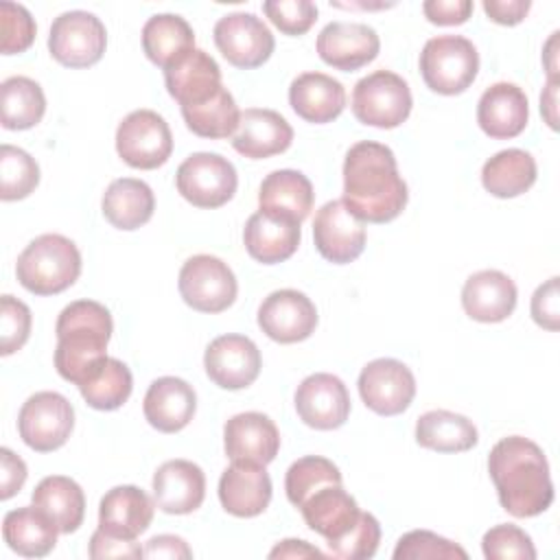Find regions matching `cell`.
<instances>
[{
	"mask_svg": "<svg viewBox=\"0 0 560 560\" xmlns=\"http://www.w3.org/2000/svg\"><path fill=\"white\" fill-rule=\"evenodd\" d=\"M219 501L228 514L238 518L262 514L271 501L269 472L254 462H232L219 479Z\"/></svg>",
	"mask_w": 560,
	"mask_h": 560,
	"instance_id": "cell-20",
	"label": "cell"
},
{
	"mask_svg": "<svg viewBox=\"0 0 560 560\" xmlns=\"http://www.w3.org/2000/svg\"><path fill=\"white\" fill-rule=\"evenodd\" d=\"M31 308L13 298V295H2L0 298V354L9 357L15 350H20L31 335Z\"/></svg>",
	"mask_w": 560,
	"mask_h": 560,
	"instance_id": "cell-46",
	"label": "cell"
},
{
	"mask_svg": "<svg viewBox=\"0 0 560 560\" xmlns=\"http://www.w3.org/2000/svg\"><path fill=\"white\" fill-rule=\"evenodd\" d=\"M197 409V394L190 383L177 376L155 378L142 402L147 422L162 433H177L192 420Z\"/></svg>",
	"mask_w": 560,
	"mask_h": 560,
	"instance_id": "cell-25",
	"label": "cell"
},
{
	"mask_svg": "<svg viewBox=\"0 0 560 560\" xmlns=\"http://www.w3.org/2000/svg\"><path fill=\"white\" fill-rule=\"evenodd\" d=\"M488 472L499 503L516 518L542 514L553 503V483L542 448L523 438L499 440L488 455Z\"/></svg>",
	"mask_w": 560,
	"mask_h": 560,
	"instance_id": "cell-2",
	"label": "cell"
},
{
	"mask_svg": "<svg viewBox=\"0 0 560 560\" xmlns=\"http://www.w3.org/2000/svg\"><path fill=\"white\" fill-rule=\"evenodd\" d=\"M481 549L488 560H534L536 549L521 527L501 523L490 527L481 538Z\"/></svg>",
	"mask_w": 560,
	"mask_h": 560,
	"instance_id": "cell-44",
	"label": "cell"
},
{
	"mask_svg": "<svg viewBox=\"0 0 560 560\" xmlns=\"http://www.w3.org/2000/svg\"><path fill=\"white\" fill-rule=\"evenodd\" d=\"M315 192L311 179L293 168L269 173L258 190V206L273 217H287L302 223L313 210Z\"/></svg>",
	"mask_w": 560,
	"mask_h": 560,
	"instance_id": "cell-31",
	"label": "cell"
},
{
	"mask_svg": "<svg viewBox=\"0 0 560 560\" xmlns=\"http://www.w3.org/2000/svg\"><path fill=\"white\" fill-rule=\"evenodd\" d=\"M164 83L179 107L203 103L223 88L219 63L201 48H192L171 63L164 70Z\"/></svg>",
	"mask_w": 560,
	"mask_h": 560,
	"instance_id": "cell-27",
	"label": "cell"
},
{
	"mask_svg": "<svg viewBox=\"0 0 560 560\" xmlns=\"http://www.w3.org/2000/svg\"><path fill=\"white\" fill-rule=\"evenodd\" d=\"M260 350L245 335H221L212 339L203 354L208 378L221 389H245L260 374Z\"/></svg>",
	"mask_w": 560,
	"mask_h": 560,
	"instance_id": "cell-17",
	"label": "cell"
},
{
	"mask_svg": "<svg viewBox=\"0 0 560 560\" xmlns=\"http://www.w3.org/2000/svg\"><path fill=\"white\" fill-rule=\"evenodd\" d=\"M77 387L92 409L114 411L129 400L133 378L122 361L105 357L88 372V376Z\"/></svg>",
	"mask_w": 560,
	"mask_h": 560,
	"instance_id": "cell-38",
	"label": "cell"
},
{
	"mask_svg": "<svg viewBox=\"0 0 560 560\" xmlns=\"http://www.w3.org/2000/svg\"><path fill=\"white\" fill-rule=\"evenodd\" d=\"M177 192L197 208H221L225 206L238 186L234 164L210 151L188 155L175 175Z\"/></svg>",
	"mask_w": 560,
	"mask_h": 560,
	"instance_id": "cell-7",
	"label": "cell"
},
{
	"mask_svg": "<svg viewBox=\"0 0 560 560\" xmlns=\"http://www.w3.org/2000/svg\"><path fill=\"white\" fill-rule=\"evenodd\" d=\"M527 96L516 83H492L477 103V122L494 140L516 138L527 127Z\"/></svg>",
	"mask_w": 560,
	"mask_h": 560,
	"instance_id": "cell-23",
	"label": "cell"
},
{
	"mask_svg": "<svg viewBox=\"0 0 560 560\" xmlns=\"http://www.w3.org/2000/svg\"><path fill=\"white\" fill-rule=\"evenodd\" d=\"M293 142V129L284 116L273 109L247 107L241 112L232 147L249 160H262L287 151Z\"/></svg>",
	"mask_w": 560,
	"mask_h": 560,
	"instance_id": "cell-22",
	"label": "cell"
},
{
	"mask_svg": "<svg viewBox=\"0 0 560 560\" xmlns=\"http://www.w3.org/2000/svg\"><path fill=\"white\" fill-rule=\"evenodd\" d=\"M39 184V166L24 149L0 147V199L18 201L28 197Z\"/></svg>",
	"mask_w": 560,
	"mask_h": 560,
	"instance_id": "cell-42",
	"label": "cell"
},
{
	"mask_svg": "<svg viewBox=\"0 0 560 560\" xmlns=\"http://www.w3.org/2000/svg\"><path fill=\"white\" fill-rule=\"evenodd\" d=\"M453 560V558H462L466 560L468 553L455 545L453 540L438 536L429 529H413L407 532L398 538L396 549H394V560Z\"/></svg>",
	"mask_w": 560,
	"mask_h": 560,
	"instance_id": "cell-43",
	"label": "cell"
},
{
	"mask_svg": "<svg viewBox=\"0 0 560 560\" xmlns=\"http://www.w3.org/2000/svg\"><path fill=\"white\" fill-rule=\"evenodd\" d=\"M540 112L545 114L551 129L558 127L556 122V79L547 81V90L540 94Z\"/></svg>",
	"mask_w": 560,
	"mask_h": 560,
	"instance_id": "cell-56",
	"label": "cell"
},
{
	"mask_svg": "<svg viewBox=\"0 0 560 560\" xmlns=\"http://www.w3.org/2000/svg\"><path fill=\"white\" fill-rule=\"evenodd\" d=\"M341 481V472L330 459L319 455H306L289 466L284 477V490L289 503L300 508L319 488Z\"/></svg>",
	"mask_w": 560,
	"mask_h": 560,
	"instance_id": "cell-41",
	"label": "cell"
},
{
	"mask_svg": "<svg viewBox=\"0 0 560 560\" xmlns=\"http://www.w3.org/2000/svg\"><path fill=\"white\" fill-rule=\"evenodd\" d=\"M212 37L219 52L228 59V63L243 70L262 66L276 48V39L267 24L254 13L245 11L219 18Z\"/></svg>",
	"mask_w": 560,
	"mask_h": 560,
	"instance_id": "cell-12",
	"label": "cell"
},
{
	"mask_svg": "<svg viewBox=\"0 0 560 560\" xmlns=\"http://www.w3.org/2000/svg\"><path fill=\"white\" fill-rule=\"evenodd\" d=\"M57 525L35 505H24L4 514V542L24 558H44L57 545Z\"/></svg>",
	"mask_w": 560,
	"mask_h": 560,
	"instance_id": "cell-32",
	"label": "cell"
},
{
	"mask_svg": "<svg viewBox=\"0 0 560 560\" xmlns=\"http://www.w3.org/2000/svg\"><path fill=\"white\" fill-rule=\"evenodd\" d=\"M144 549L136 540L118 538L101 527L90 538V558L107 560V558H142Z\"/></svg>",
	"mask_w": 560,
	"mask_h": 560,
	"instance_id": "cell-50",
	"label": "cell"
},
{
	"mask_svg": "<svg viewBox=\"0 0 560 560\" xmlns=\"http://www.w3.org/2000/svg\"><path fill=\"white\" fill-rule=\"evenodd\" d=\"M46 112V96L37 81L28 77H9L0 85V122L4 129H31Z\"/></svg>",
	"mask_w": 560,
	"mask_h": 560,
	"instance_id": "cell-39",
	"label": "cell"
},
{
	"mask_svg": "<svg viewBox=\"0 0 560 560\" xmlns=\"http://www.w3.org/2000/svg\"><path fill=\"white\" fill-rule=\"evenodd\" d=\"M26 464L11 448H0V499L7 501L18 494L26 481Z\"/></svg>",
	"mask_w": 560,
	"mask_h": 560,
	"instance_id": "cell-52",
	"label": "cell"
},
{
	"mask_svg": "<svg viewBox=\"0 0 560 560\" xmlns=\"http://www.w3.org/2000/svg\"><path fill=\"white\" fill-rule=\"evenodd\" d=\"M293 112L313 125L335 120L346 107V88L324 72H302L289 85Z\"/></svg>",
	"mask_w": 560,
	"mask_h": 560,
	"instance_id": "cell-30",
	"label": "cell"
},
{
	"mask_svg": "<svg viewBox=\"0 0 560 560\" xmlns=\"http://www.w3.org/2000/svg\"><path fill=\"white\" fill-rule=\"evenodd\" d=\"M315 48L324 63L341 72H352L376 59L381 39L363 22H330L319 31Z\"/></svg>",
	"mask_w": 560,
	"mask_h": 560,
	"instance_id": "cell-18",
	"label": "cell"
},
{
	"mask_svg": "<svg viewBox=\"0 0 560 560\" xmlns=\"http://www.w3.org/2000/svg\"><path fill=\"white\" fill-rule=\"evenodd\" d=\"M269 558H326V553H322L317 547L308 545L306 540H295V538H287L282 542H278L271 551Z\"/></svg>",
	"mask_w": 560,
	"mask_h": 560,
	"instance_id": "cell-55",
	"label": "cell"
},
{
	"mask_svg": "<svg viewBox=\"0 0 560 560\" xmlns=\"http://www.w3.org/2000/svg\"><path fill=\"white\" fill-rule=\"evenodd\" d=\"M74 427V409L59 392H37L26 398L18 416L22 442L37 451L50 453L61 448Z\"/></svg>",
	"mask_w": 560,
	"mask_h": 560,
	"instance_id": "cell-10",
	"label": "cell"
},
{
	"mask_svg": "<svg viewBox=\"0 0 560 560\" xmlns=\"http://www.w3.org/2000/svg\"><path fill=\"white\" fill-rule=\"evenodd\" d=\"M479 72V52L462 35L431 37L420 52V74L429 90L453 96L470 88Z\"/></svg>",
	"mask_w": 560,
	"mask_h": 560,
	"instance_id": "cell-5",
	"label": "cell"
},
{
	"mask_svg": "<svg viewBox=\"0 0 560 560\" xmlns=\"http://www.w3.org/2000/svg\"><path fill=\"white\" fill-rule=\"evenodd\" d=\"M359 394L368 409L378 416L402 413L416 396L411 370L396 359H374L359 374Z\"/></svg>",
	"mask_w": 560,
	"mask_h": 560,
	"instance_id": "cell-13",
	"label": "cell"
},
{
	"mask_svg": "<svg viewBox=\"0 0 560 560\" xmlns=\"http://www.w3.org/2000/svg\"><path fill=\"white\" fill-rule=\"evenodd\" d=\"M103 217L118 230H138L155 210V197L147 182L136 177L114 179L101 201Z\"/></svg>",
	"mask_w": 560,
	"mask_h": 560,
	"instance_id": "cell-33",
	"label": "cell"
},
{
	"mask_svg": "<svg viewBox=\"0 0 560 560\" xmlns=\"http://www.w3.org/2000/svg\"><path fill=\"white\" fill-rule=\"evenodd\" d=\"M536 182V160L523 149H503L481 168L483 188L499 197L512 199L527 192Z\"/></svg>",
	"mask_w": 560,
	"mask_h": 560,
	"instance_id": "cell-37",
	"label": "cell"
},
{
	"mask_svg": "<svg viewBox=\"0 0 560 560\" xmlns=\"http://www.w3.org/2000/svg\"><path fill=\"white\" fill-rule=\"evenodd\" d=\"M298 221L287 217H273L262 210L254 212L243 230V243L247 254L262 262L276 265L291 258L300 245L302 232Z\"/></svg>",
	"mask_w": 560,
	"mask_h": 560,
	"instance_id": "cell-29",
	"label": "cell"
},
{
	"mask_svg": "<svg viewBox=\"0 0 560 560\" xmlns=\"http://www.w3.org/2000/svg\"><path fill=\"white\" fill-rule=\"evenodd\" d=\"M81 273L79 247L61 234L33 238L18 256V282L35 295H57L70 289Z\"/></svg>",
	"mask_w": 560,
	"mask_h": 560,
	"instance_id": "cell-4",
	"label": "cell"
},
{
	"mask_svg": "<svg viewBox=\"0 0 560 560\" xmlns=\"http://www.w3.org/2000/svg\"><path fill=\"white\" fill-rule=\"evenodd\" d=\"M182 116H184L186 127L195 136L221 140V138L234 136V131L238 127L241 112H238L236 101L230 94V90L219 88L208 101L182 107Z\"/></svg>",
	"mask_w": 560,
	"mask_h": 560,
	"instance_id": "cell-40",
	"label": "cell"
},
{
	"mask_svg": "<svg viewBox=\"0 0 560 560\" xmlns=\"http://www.w3.org/2000/svg\"><path fill=\"white\" fill-rule=\"evenodd\" d=\"M407 184L389 147L372 140L352 144L343 160V203L363 223L394 221L407 206Z\"/></svg>",
	"mask_w": 560,
	"mask_h": 560,
	"instance_id": "cell-1",
	"label": "cell"
},
{
	"mask_svg": "<svg viewBox=\"0 0 560 560\" xmlns=\"http://www.w3.org/2000/svg\"><path fill=\"white\" fill-rule=\"evenodd\" d=\"M258 326L278 343H298L313 335L317 308L302 291L278 289L258 306Z\"/></svg>",
	"mask_w": 560,
	"mask_h": 560,
	"instance_id": "cell-16",
	"label": "cell"
},
{
	"mask_svg": "<svg viewBox=\"0 0 560 560\" xmlns=\"http://www.w3.org/2000/svg\"><path fill=\"white\" fill-rule=\"evenodd\" d=\"M422 11L431 24L438 26H455L464 24L472 13L470 0H427Z\"/></svg>",
	"mask_w": 560,
	"mask_h": 560,
	"instance_id": "cell-51",
	"label": "cell"
},
{
	"mask_svg": "<svg viewBox=\"0 0 560 560\" xmlns=\"http://www.w3.org/2000/svg\"><path fill=\"white\" fill-rule=\"evenodd\" d=\"M516 284L499 269H481L462 287V306L475 322L497 324L508 319L516 308Z\"/></svg>",
	"mask_w": 560,
	"mask_h": 560,
	"instance_id": "cell-21",
	"label": "cell"
},
{
	"mask_svg": "<svg viewBox=\"0 0 560 560\" xmlns=\"http://www.w3.org/2000/svg\"><path fill=\"white\" fill-rule=\"evenodd\" d=\"M33 505L57 525L59 534L77 532L85 516V494L81 486L63 475L44 477L33 490Z\"/></svg>",
	"mask_w": 560,
	"mask_h": 560,
	"instance_id": "cell-34",
	"label": "cell"
},
{
	"mask_svg": "<svg viewBox=\"0 0 560 560\" xmlns=\"http://www.w3.org/2000/svg\"><path fill=\"white\" fill-rule=\"evenodd\" d=\"M142 549H144V558H173V560L192 558V551L186 545V540L179 536H173V534L153 536L147 540V545Z\"/></svg>",
	"mask_w": 560,
	"mask_h": 560,
	"instance_id": "cell-54",
	"label": "cell"
},
{
	"mask_svg": "<svg viewBox=\"0 0 560 560\" xmlns=\"http://www.w3.org/2000/svg\"><path fill=\"white\" fill-rule=\"evenodd\" d=\"M206 497V475L188 459H168L153 475L155 505L166 514H190Z\"/></svg>",
	"mask_w": 560,
	"mask_h": 560,
	"instance_id": "cell-24",
	"label": "cell"
},
{
	"mask_svg": "<svg viewBox=\"0 0 560 560\" xmlns=\"http://www.w3.org/2000/svg\"><path fill=\"white\" fill-rule=\"evenodd\" d=\"M532 317L538 326L547 330L560 328V295H558V276L540 284L532 295Z\"/></svg>",
	"mask_w": 560,
	"mask_h": 560,
	"instance_id": "cell-49",
	"label": "cell"
},
{
	"mask_svg": "<svg viewBox=\"0 0 560 560\" xmlns=\"http://www.w3.org/2000/svg\"><path fill=\"white\" fill-rule=\"evenodd\" d=\"M477 427L462 413L433 409L418 418L416 442L438 453H464L477 444Z\"/></svg>",
	"mask_w": 560,
	"mask_h": 560,
	"instance_id": "cell-35",
	"label": "cell"
},
{
	"mask_svg": "<svg viewBox=\"0 0 560 560\" xmlns=\"http://www.w3.org/2000/svg\"><path fill=\"white\" fill-rule=\"evenodd\" d=\"M107 46L105 24L88 11H66L55 18L48 50L66 68H90L101 61Z\"/></svg>",
	"mask_w": 560,
	"mask_h": 560,
	"instance_id": "cell-11",
	"label": "cell"
},
{
	"mask_svg": "<svg viewBox=\"0 0 560 560\" xmlns=\"http://www.w3.org/2000/svg\"><path fill=\"white\" fill-rule=\"evenodd\" d=\"M116 151L131 168L151 171L162 166L173 153L168 122L153 109L127 114L116 129Z\"/></svg>",
	"mask_w": 560,
	"mask_h": 560,
	"instance_id": "cell-9",
	"label": "cell"
},
{
	"mask_svg": "<svg viewBox=\"0 0 560 560\" xmlns=\"http://www.w3.org/2000/svg\"><path fill=\"white\" fill-rule=\"evenodd\" d=\"M298 510L308 529L326 538V545L346 536L361 516L354 497H350L341 483L319 488Z\"/></svg>",
	"mask_w": 560,
	"mask_h": 560,
	"instance_id": "cell-28",
	"label": "cell"
},
{
	"mask_svg": "<svg viewBox=\"0 0 560 560\" xmlns=\"http://www.w3.org/2000/svg\"><path fill=\"white\" fill-rule=\"evenodd\" d=\"M179 295L199 313H221L236 300V276L217 256L197 254L190 256L179 269Z\"/></svg>",
	"mask_w": 560,
	"mask_h": 560,
	"instance_id": "cell-8",
	"label": "cell"
},
{
	"mask_svg": "<svg viewBox=\"0 0 560 560\" xmlns=\"http://www.w3.org/2000/svg\"><path fill=\"white\" fill-rule=\"evenodd\" d=\"M195 48L190 24L175 13L151 15L142 26V50L162 70Z\"/></svg>",
	"mask_w": 560,
	"mask_h": 560,
	"instance_id": "cell-36",
	"label": "cell"
},
{
	"mask_svg": "<svg viewBox=\"0 0 560 560\" xmlns=\"http://www.w3.org/2000/svg\"><path fill=\"white\" fill-rule=\"evenodd\" d=\"M0 28H2V55H15L31 48L37 26L26 7L15 2H0Z\"/></svg>",
	"mask_w": 560,
	"mask_h": 560,
	"instance_id": "cell-47",
	"label": "cell"
},
{
	"mask_svg": "<svg viewBox=\"0 0 560 560\" xmlns=\"http://www.w3.org/2000/svg\"><path fill=\"white\" fill-rule=\"evenodd\" d=\"M532 2L529 0H483L486 15L503 26H514L525 20L529 13Z\"/></svg>",
	"mask_w": 560,
	"mask_h": 560,
	"instance_id": "cell-53",
	"label": "cell"
},
{
	"mask_svg": "<svg viewBox=\"0 0 560 560\" xmlns=\"http://www.w3.org/2000/svg\"><path fill=\"white\" fill-rule=\"evenodd\" d=\"M155 503L138 486H116L98 505V527L112 536L136 540L153 521Z\"/></svg>",
	"mask_w": 560,
	"mask_h": 560,
	"instance_id": "cell-26",
	"label": "cell"
},
{
	"mask_svg": "<svg viewBox=\"0 0 560 560\" xmlns=\"http://www.w3.org/2000/svg\"><path fill=\"white\" fill-rule=\"evenodd\" d=\"M411 90L407 81L392 70H376L357 81L352 90V114L359 122L394 129L411 114Z\"/></svg>",
	"mask_w": 560,
	"mask_h": 560,
	"instance_id": "cell-6",
	"label": "cell"
},
{
	"mask_svg": "<svg viewBox=\"0 0 560 560\" xmlns=\"http://www.w3.org/2000/svg\"><path fill=\"white\" fill-rule=\"evenodd\" d=\"M223 446L230 462H254L267 466L280 451V433L269 416L260 411H245L225 422Z\"/></svg>",
	"mask_w": 560,
	"mask_h": 560,
	"instance_id": "cell-19",
	"label": "cell"
},
{
	"mask_svg": "<svg viewBox=\"0 0 560 560\" xmlns=\"http://www.w3.org/2000/svg\"><path fill=\"white\" fill-rule=\"evenodd\" d=\"M262 11L280 33L291 37L304 35L317 20V7L311 0H267Z\"/></svg>",
	"mask_w": 560,
	"mask_h": 560,
	"instance_id": "cell-48",
	"label": "cell"
},
{
	"mask_svg": "<svg viewBox=\"0 0 560 560\" xmlns=\"http://www.w3.org/2000/svg\"><path fill=\"white\" fill-rule=\"evenodd\" d=\"M313 241L322 258L335 265H348L365 249V225L341 199H332L313 219Z\"/></svg>",
	"mask_w": 560,
	"mask_h": 560,
	"instance_id": "cell-15",
	"label": "cell"
},
{
	"mask_svg": "<svg viewBox=\"0 0 560 560\" xmlns=\"http://www.w3.org/2000/svg\"><path fill=\"white\" fill-rule=\"evenodd\" d=\"M55 332V368L61 378L79 385L107 357V343L114 332L112 313L94 300L70 302L59 313Z\"/></svg>",
	"mask_w": 560,
	"mask_h": 560,
	"instance_id": "cell-3",
	"label": "cell"
},
{
	"mask_svg": "<svg viewBox=\"0 0 560 560\" xmlns=\"http://www.w3.org/2000/svg\"><path fill=\"white\" fill-rule=\"evenodd\" d=\"M300 420L317 431H332L350 416V394L343 381L328 372L306 376L293 396Z\"/></svg>",
	"mask_w": 560,
	"mask_h": 560,
	"instance_id": "cell-14",
	"label": "cell"
},
{
	"mask_svg": "<svg viewBox=\"0 0 560 560\" xmlns=\"http://www.w3.org/2000/svg\"><path fill=\"white\" fill-rule=\"evenodd\" d=\"M381 542V523L374 514L361 512L354 527L335 542H328L330 556L341 560H365L372 558Z\"/></svg>",
	"mask_w": 560,
	"mask_h": 560,
	"instance_id": "cell-45",
	"label": "cell"
}]
</instances>
